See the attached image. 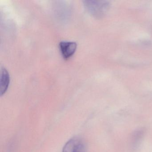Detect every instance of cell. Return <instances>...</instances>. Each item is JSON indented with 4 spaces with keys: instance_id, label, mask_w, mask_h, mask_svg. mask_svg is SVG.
<instances>
[{
    "instance_id": "cell-4",
    "label": "cell",
    "mask_w": 152,
    "mask_h": 152,
    "mask_svg": "<svg viewBox=\"0 0 152 152\" xmlns=\"http://www.w3.org/2000/svg\"><path fill=\"white\" fill-rule=\"evenodd\" d=\"M10 75L7 69L4 67H1V81H0V94L1 96L4 95L10 84Z\"/></svg>"
},
{
    "instance_id": "cell-2",
    "label": "cell",
    "mask_w": 152,
    "mask_h": 152,
    "mask_svg": "<svg viewBox=\"0 0 152 152\" xmlns=\"http://www.w3.org/2000/svg\"><path fill=\"white\" fill-rule=\"evenodd\" d=\"M85 141L81 138L75 137L65 144L62 152H86Z\"/></svg>"
},
{
    "instance_id": "cell-1",
    "label": "cell",
    "mask_w": 152,
    "mask_h": 152,
    "mask_svg": "<svg viewBox=\"0 0 152 152\" xmlns=\"http://www.w3.org/2000/svg\"><path fill=\"white\" fill-rule=\"evenodd\" d=\"M84 4L89 13L96 18L103 17L110 7L109 2L106 1H87Z\"/></svg>"
},
{
    "instance_id": "cell-3",
    "label": "cell",
    "mask_w": 152,
    "mask_h": 152,
    "mask_svg": "<svg viewBox=\"0 0 152 152\" xmlns=\"http://www.w3.org/2000/svg\"><path fill=\"white\" fill-rule=\"evenodd\" d=\"M59 47L63 57L67 59L75 53L77 45L76 42H73L62 41L59 43Z\"/></svg>"
}]
</instances>
